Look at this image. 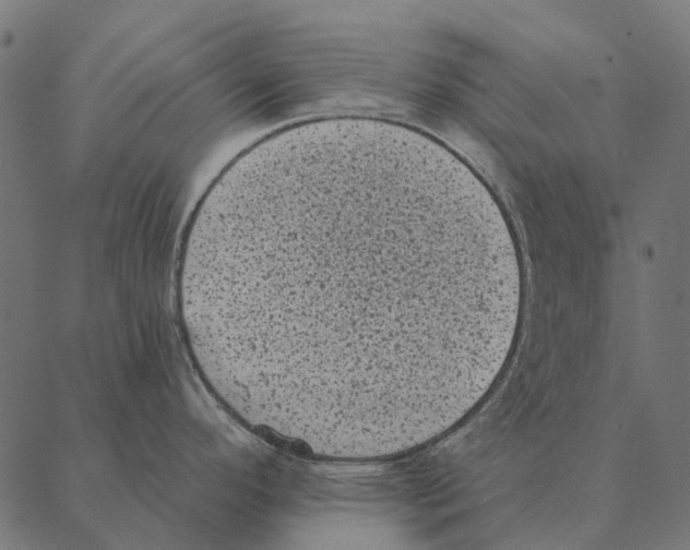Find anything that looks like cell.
<instances>
[{
  "mask_svg": "<svg viewBox=\"0 0 690 550\" xmlns=\"http://www.w3.org/2000/svg\"><path fill=\"white\" fill-rule=\"evenodd\" d=\"M213 271L266 349L356 382L463 342L502 279L483 216L450 187L357 160L288 177L233 213Z\"/></svg>",
  "mask_w": 690,
  "mask_h": 550,
  "instance_id": "1",
  "label": "cell"
}]
</instances>
